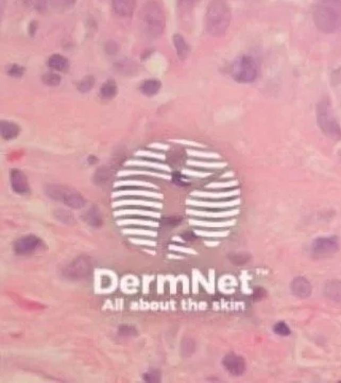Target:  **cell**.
Instances as JSON below:
<instances>
[{
	"mask_svg": "<svg viewBox=\"0 0 341 383\" xmlns=\"http://www.w3.org/2000/svg\"><path fill=\"white\" fill-rule=\"evenodd\" d=\"M313 21L323 33H335L341 28V0H320L313 12Z\"/></svg>",
	"mask_w": 341,
	"mask_h": 383,
	"instance_id": "obj_1",
	"label": "cell"
},
{
	"mask_svg": "<svg viewBox=\"0 0 341 383\" xmlns=\"http://www.w3.org/2000/svg\"><path fill=\"white\" fill-rule=\"evenodd\" d=\"M165 15L156 2L146 3L140 11V28L148 39L158 38L165 30Z\"/></svg>",
	"mask_w": 341,
	"mask_h": 383,
	"instance_id": "obj_2",
	"label": "cell"
},
{
	"mask_svg": "<svg viewBox=\"0 0 341 383\" xmlns=\"http://www.w3.org/2000/svg\"><path fill=\"white\" fill-rule=\"evenodd\" d=\"M231 10L225 0H212L206 14V28L212 36L223 35L231 23Z\"/></svg>",
	"mask_w": 341,
	"mask_h": 383,
	"instance_id": "obj_3",
	"label": "cell"
},
{
	"mask_svg": "<svg viewBox=\"0 0 341 383\" xmlns=\"http://www.w3.org/2000/svg\"><path fill=\"white\" fill-rule=\"evenodd\" d=\"M331 102L327 98L322 99L317 105L318 126L324 135L333 140L341 139V128L336 119L332 116Z\"/></svg>",
	"mask_w": 341,
	"mask_h": 383,
	"instance_id": "obj_4",
	"label": "cell"
},
{
	"mask_svg": "<svg viewBox=\"0 0 341 383\" xmlns=\"http://www.w3.org/2000/svg\"><path fill=\"white\" fill-rule=\"evenodd\" d=\"M45 194L52 200L63 203L66 206L81 209L86 205V200L78 191L61 185H48L45 188Z\"/></svg>",
	"mask_w": 341,
	"mask_h": 383,
	"instance_id": "obj_5",
	"label": "cell"
},
{
	"mask_svg": "<svg viewBox=\"0 0 341 383\" xmlns=\"http://www.w3.org/2000/svg\"><path fill=\"white\" fill-rule=\"evenodd\" d=\"M231 76L238 83H250L257 77V65L250 56L237 58L231 67Z\"/></svg>",
	"mask_w": 341,
	"mask_h": 383,
	"instance_id": "obj_6",
	"label": "cell"
},
{
	"mask_svg": "<svg viewBox=\"0 0 341 383\" xmlns=\"http://www.w3.org/2000/svg\"><path fill=\"white\" fill-rule=\"evenodd\" d=\"M93 270V262L87 256H79L74 260L68 264L62 271V274L65 278L71 280H80L89 276Z\"/></svg>",
	"mask_w": 341,
	"mask_h": 383,
	"instance_id": "obj_7",
	"label": "cell"
},
{
	"mask_svg": "<svg viewBox=\"0 0 341 383\" xmlns=\"http://www.w3.org/2000/svg\"><path fill=\"white\" fill-rule=\"evenodd\" d=\"M339 240L336 236L319 237L311 244V254L316 258H323L336 254L339 251Z\"/></svg>",
	"mask_w": 341,
	"mask_h": 383,
	"instance_id": "obj_8",
	"label": "cell"
},
{
	"mask_svg": "<svg viewBox=\"0 0 341 383\" xmlns=\"http://www.w3.org/2000/svg\"><path fill=\"white\" fill-rule=\"evenodd\" d=\"M44 246H45V243L39 237L34 236V235H28V236H24L19 238L18 240H16L14 243V246H13V249H14L15 254L24 256V255H30L34 252L42 250L44 249Z\"/></svg>",
	"mask_w": 341,
	"mask_h": 383,
	"instance_id": "obj_9",
	"label": "cell"
},
{
	"mask_svg": "<svg viewBox=\"0 0 341 383\" xmlns=\"http://www.w3.org/2000/svg\"><path fill=\"white\" fill-rule=\"evenodd\" d=\"M11 187L15 194L27 196L30 194V185L25 173L19 169H12L10 172Z\"/></svg>",
	"mask_w": 341,
	"mask_h": 383,
	"instance_id": "obj_10",
	"label": "cell"
},
{
	"mask_svg": "<svg viewBox=\"0 0 341 383\" xmlns=\"http://www.w3.org/2000/svg\"><path fill=\"white\" fill-rule=\"evenodd\" d=\"M222 365L225 371L232 376H241L245 372V361L236 353H228L222 360Z\"/></svg>",
	"mask_w": 341,
	"mask_h": 383,
	"instance_id": "obj_11",
	"label": "cell"
},
{
	"mask_svg": "<svg viewBox=\"0 0 341 383\" xmlns=\"http://www.w3.org/2000/svg\"><path fill=\"white\" fill-rule=\"evenodd\" d=\"M290 290L292 294L300 298H307L310 296L312 286L310 282L302 276H299L293 278V280L290 283Z\"/></svg>",
	"mask_w": 341,
	"mask_h": 383,
	"instance_id": "obj_12",
	"label": "cell"
},
{
	"mask_svg": "<svg viewBox=\"0 0 341 383\" xmlns=\"http://www.w3.org/2000/svg\"><path fill=\"white\" fill-rule=\"evenodd\" d=\"M114 69L117 74L126 77H132L138 75L139 66L136 62L129 58H124L114 63Z\"/></svg>",
	"mask_w": 341,
	"mask_h": 383,
	"instance_id": "obj_13",
	"label": "cell"
},
{
	"mask_svg": "<svg viewBox=\"0 0 341 383\" xmlns=\"http://www.w3.org/2000/svg\"><path fill=\"white\" fill-rule=\"evenodd\" d=\"M136 0H112L113 10L118 16L129 17L135 10Z\"/></svg>",
	"mask_w": 341,
	"mask_h": 383,
	"instance_id": "obj_14",
	"label": "cell"
},
{
	"mask_svg": "<svg viewBox=\"0 0 341 383\" xmlns=\"http://www.w3.org/2000/svg\"><path fill=\"white\" fill-rule=\"evenodd\" d=\"M0 134H2V137L5 140H13L18 137V135L20 134V127L13 121L2 120V122H0Z\"/></svg>",
	"mask_w": 341,
	"mask_h": 383,
	"instance_id": "obj_15",
	"label": "cell"
},
{
	"mask_svg": "<svg viewBox=\"0 0 341 383\" xmlns=\"http://www.w3.org/2000/svg\"><path fill=\"white\" fill-rule=\"evenodd\" d=\"M187 204L192 205V206L204 207V208H229V207H233V206H236V205H239L240 200L237 199V200H233L230 202H201V201L188 200Z\"/></svg>",
	"mask_w": 341,
	"mask_h": 383,
	"instance_id": "obj_16",
	"label": "cell"
},
{
	"mask_svg": "<svg viewBox=\"0 0 341 383\" xmlns=\"http://www.w3.org/2000/svg\"><path fill=\"white\" fill-rule=\"evenodd\" d=\"M83 219L89 226L94 228H100L103 225L102 213L96 205H93V206L84 213Z\"/></svg>",
	"mask_w": 341,
	"mask_h": 383,
	"instance_id": "obj_17",
	"label": "cell"
},
{
	"mask_svg": "<svg viewBox=\"0 0 341 383\" xmlns=\"http://www.w3.org/2000/svg\"><path fill=\"white\" fill-rule=\"evenodd\" d=\"M324 295L335 303L341 304V280H331L324 286Z\"/></svg>",
	"mask_w": 341,
	"mask_h": 383,
	"instance_id": "obj_18",
	"label": "cell"
},
{
	"mask_svg": "<svg viewBox=\"0 0 341 383\" xmlns=\"http://www.w3.org/2000/svg\"><path fill=\"white\" fill-rule=\"evenodd\" d=\"M47 64L51 70L59 73L66 71L70 68V62H68V60L64 56L59 53H54L50 56Z\"/></svg>",
	"mask_w": 341,
	"mask_h": 383,
	"instance_id": "obj_19",
	"label": "cell"
},
{
	"mask_svg": "<svg viewBox=\"0 0 341 383\" xmlns=\"http://www.w3.org/2000/svg\"><path fill=\"white\" fill-rule=\"evenodd\" d=\"M172 39H173V44H174V47H175V50H176V54H178V58L181 61L186 60L187 57L189 56L190 48H189L188 44L186 43L185 38L181 34L175 33L173 35Z\"/></svg>",
	"mask_w": 341,
	"mask_h": 383,
	"instance_id": "obj_20",
	"label": "cell"
},
{
	"mask_svg": "<svg viewBox=\"0 0 341 383\" xmlns=\"http://www.w3.org/2000/svg\"><path fill=\"white\" fill-rule=\"evenodd\" d=\"M162 87L161 82L157 79H148L145 80L140 86V90L144 95L147 97H153Z\"/></svg>",
	"mask_w": 341,
	"mask_h": 383,
	"instance_id": "obj_21",
	"label": "cell"
},
{
	"mask_svg": "<svg viewBox=\"0 0 341 383\" xmlns=\"http://www.w3.org/2000/svg\"><path fill=\"white\" fill-rule=\"evenodd\" d=\"M119 206H145V207H153V208H162L163 205L160 202H149V201H142V200H122L115 202L113 204V207Z\"/></svg>",
	"mask_w": 341,
	"mask_h": 383,
	"instance_id": "obj_22",
	"label": "cell"
},
{
	"mask_svg": "<svg viewBox=\"0 0 341 383\" xmlns=\"http://www.w3.org/2000/svg\"><path fill=\"white\" fill-rule=\"evenodd\" d=\"M118 87L116 82L112 79L106 80L100 87V95L104 100H111L117 94Z\"/></svg>",
	"mask_w": 341,
	"mask_h": 383,
	"instance_id": "obj_23",
	"label": "cell"
},
{
	"mask_svg": "<svg viewBox=\"0 0 341 383\" xmlns=\"http://www.w3.org/2000/svg\"><path fill=\"white\" fill-rule=\"evenodd\" d=\"M240 194V191L238 189L232 190V191H226V193H202V191H195V193L192 194L193 197L197 198H203V199H225V198H231V197H235Z\"/></svg>",
	"mask_w": 341,
	"mask_h": 383,
	"instance_id": "obj_24",
	"label": "cell"
},
{
	"mask_svg": "<svg viewBox=\"0 0 341 383\" xmlns=\"http://www.w3.org/2000/svg\"><path fill=\"white\" fill-rule=\"evenodd\" d=\"M239 211L237 209L235 210H228V211H218V212H213V211H202V210H193V209H188L187 213L196 216V217H204V218H228L232 216H236Z\"/></svg>",
	"mask_w": 341,
	"mask_h": 383,
	"instance_id": "obj_25",
	"label": "cell"
},
{
	"mask_svg": "<svg viewBox=\"0 0 341 383\" xmlns=\"http://www.w3.org/2000/svg\"><path fill=\"white\" fill-rule=\"evenodd\" d=\"M112 177V172L110 170V168L107 167H100L96 170V172H95L94 176H93V180H94V183L98 185V186H103L105 185L106 183H108V181L111 180Z\"/></svg>",
	"mask_w": 341,
	"mask_h": 383,
	"instance_id": "obj_26",
	"label": "cell"
},
{
	"mask_svg": "<svg viewBox=\"0 0 341 383\" xmlns=\"http://www.w3.org/2000/svg\"><path fill=\"white\" fill-rule=\"evenodd\" d=\"M125 196H138V197H146V198H155V199H162L163 196L160 194L151 193V191H143V190H131V191H118L113 195L114 198L118 197H125Z\"/></svg>",
	"mask_w": 341,
	"mask_h": 383,
	"instance_id": "obj_27",
	"label": "cell"
},
{
	"mask_svg": "<svg viewBox=\"0 0 341 383\" xmlns=\"http://www.w3.org/2000/svg\"><path fill=\"white\" fill-rule=\"evenodd\" d=\"M115 217H120V216H144V217H151L155 219L161 218L160 212H154V211H149V210H140V209H128V210H118L114 212Z\"/></svg>",
	"mask_w": 341,
	"mask_h": 383,
	"instance_id": "obj_28",
	"label": "cell"
},
{
	"mask_svg": "<svg viewBox=\"0 0 341 383\" xmlns=\"http://www.w3.org/2000/svg\"><path fill=\"white\" fill-rule=\"evenodd\" d=\"M118 225H144L149 227H158L160 223L152 220H142V219H124V220H118Z\"/></svg>",
	"mask_w": 341,
	"mask_h": 383,
	"instance_id": "obj_29",
	"label": "cell"
},
{
	"mask_svg": "<svg viewBox=\"0 0 341 383\" xmlns=\"http://www.w3.org/2000/svg\"><path fill=\"white\" fill-rule=\"evenodd\" d=\"M98 289H101L102 291H111L113 290L112 288L115 286V279L112 278L110 274H106V273H102V274L99 276L98 280Z\"/></svg>",
	"mask_w": 341,
	"mask_h": 383,
	"instance_id": "obj_30",
	"label": "cell"
},
{
	"mask_svg": "<svg viewBox=\"0 0 341 383\" xmlns=\"http://www.w3.org/2000/svg\"><path fill=\"white\" fill-rule=\"evenodd\" d=\"M189 224L190 225H197V226H204V227H228V226L234 225L235 220L224 221V222H209V221L194 220V219H190Z\"/></svg>",
	"mask_w": 341,
	"mask_h": 383,
	"instance_id": "obj_31",
	"label": "cell"
},
{
	"mask_svg": "<svg viewBox=\"0 0 341 383\" xmlns=\"http://www.w3.org/2000/svg\"><path fill=\"white\" fill-rule=\"evenodd\" d=\"M95 84H96V78H95L92 75H89V76L84 77L79 82L78 85H77V88L80 92L86 93V92H88L93 89Z\"/></svg>",
	"mask_w": 341,
	"mask_h": 383,
	"instance_id": "obj_32",
	"label": "cell"
},
{
	"mask_svg": "<svg viewBox=\"0 0 341 383\" xmlns=\"http://www.w3.org/2000/svg\"><path fill=\"white\" fill-rule=\"evenodd\" d=\"M42 81L43 83L47 86L54 87V86H59L62 82V78L59 74L54 73V71H49L46 73L42 76Z\"/></svg>",
	"mask_w": 341,
	"mask_h": 383,
	"instance_id": "obj_33",
	"label": "cell"
},
{
	"mask_svg": "<svg viewBox=\"0 0 341 383\" xmlns=\"http://www.w3.org/2000/svg\"><path fill=\"white\" fill-rule=\"evenodd\" d=\"M53 214H54V218H56L59 222H62V223H65V224H72L75 220L73 213L71 211L66 210V209H63V208L56 209V210H54Z\"/></svg>",
	"mask_w": 341,
	"mask_h": 383,
	"instance_id": "obj_34",
	"label": "cell"
},
{
	"mask_svg": "<svg viewBox=\"0 0 341 383\" xmlns=\"http://www.w3.org/2000/svg\"><path fill=\"white\" fill-rule=\"evenodd\" d=\"M183 221V218L180 216H169L163 218V220L161 221L160 225L163 226L164 228H174L176 226H179Z\"/></svg>",
	"mask_w": 341,
	"mask_h": 383,
	"instance_id": "obj_35",
	"label": "cell"
},
{
	"mask_svg": "<svg viewBox=\"0 0 341 383\" xmlns=\"http://www.w3.org/2000/svg\"><path fill=\"white\" fill-rule=\"evenodd\" d=\"M122 234L125 235H139V236H147V237H156L157 232L150 229H138V228H125L121 230Z\"/></svg>",
	"mask_w": 341,
	"mask_h": 383,
	"instance_id": "obj_36",
	"label": "cell"
},
{
	"mask_svg": "<svg viewBox=\"0 0 341 383\" xmlns=\"http://www.w3.org/2000/svg\"><path fill=\"white\" fill-rule=\"evenodd\" d=\"M26 7L32 8L39 13H44L47 10V0H22Z\"/></svg>",
	"mask_w": 341,
	"mask_h": 383,
	"instance_id": "obj_37",
	"label": "cell"
},
{
	"mask_svg": "<svg viewBox=\"0 0 341 383\" xmlns=\"http://www.w3.org/2000/svg\"><path fill=\"white\" fill-rule=\"evenodd\" d=\"M229 260L235 266H243L250 260V255L245 253H233L230 254Z\"/></svg>",
	"mask_w": 341,
	"mask_h": 383,
	"instance_id": "obj_38",
	"label": "cell"
},
{
	"mask_svg": "<svg viewBox=\"0 0 341 383\" xmlns=\"http://www.w3.org/2000/svg\"><path fill=\"white\" fill-rule=\"evenodd\" d=\"M139 334V331L132 325H121L118 327V336L124 338H132Z\"/></svg>",
	"mask_w": 341,
	"mask_h": 383,
	"instance_id": "obj_39",
	"label": "cell"
},
{
	"mask_svg": "<svg viewBox=\"0 0 341 383\" xmlns=\"http://www.w3.org/2000/svg\"><path fill=\"white\" fill-rule=\"evenodd\" d=\"M127 165H131V166H145V167L153 168V169H158V170H164V171H169V167H167V166H165V165H161V163H154V162H148V161H144V160L130 161V162L127 163Z\"/></svg>",
	"mask_w": 341,
	"mask_h": 383,
	"instance_id": "obj_40",
	"label": "cell"
},
{
	"mask_svg": "<svg viewBox=\"0 0 341 383\" xmlns=\"http://www.w3.org/2000/svg\"><path fill=\"white\" fill-rule=\"evenodd\" d=\"M7 75L11 78H21L25 75V68L18 64H11L7 68Z\"/></svg>",
	"mask_w": 341,
	"mask_h": 383,
	"instance_id": "obj_41",
	"label": "cell"
},
{
	"mask_svg": "<svg viewBox=\"0 0 341 383\" xmlns=\"http://www.w3.org/2000/svg\"><path fill=\"white\" fill-rule=\"evenodd\" d=\"M170 180L172 181L173 184L180 187H186L190 184V182L184 176V173H181V172H173L170 176Z\"/></svg>",
	"mask_w": 341,
	"mask_h": 383,
	"instance_id": "obj_42",
	"label": "cell"
},
{
	"mask_svg": "<svg viewBox=\"0 0 341 383\" xmlns=\"http://www.w3.org/2000/svg\"><path fill=\"white\" fill-rule=\"evenodd\" d=\"M187 163L190 166L202 167V168H223L225 166L224 162H202V161H195V160H189Z\"/></svg>",
	"mask_w": 341,
	"mask_h": 383,
	"instance_id": "obj_43",
	"label": "cell"
},
{
	"mask_svg": "<svg viewBox=\"0 0 341 383\" xmlns=\"http://www.w3.org/2000/svg\"><path fill=\"white\" fill-rule=\"evenodd\" d=\"M274 331H275V333H277L279 336H282V337H287L291 332L290 328L285 322H278L274 326Z\"/></svg>",
	"mask_w": 341,
	"mask_h": 383,
	"instance_id": "obj_44",
	"label": "cell"
},
{
	"mask_svg": "<svg viewBox=\"0 0 341 383\" xmlns=\"http://www.w3.org/2000/svg\"><path fill=\"white\" fill-rule=\"evenodd\" d=\"M143 380L146 381V382H160L161 381V373L160 371H157V369H150V371L146 372L144 375H143Z\"/></svg>",
	"mask_w": 341,
	"mask_h": 383,
	"instance_id": "obj_45",
	"label": "cell"
},
{
	"mask_svg": "<svg viewBox=\"0 0 341 383\" xmlns=\"http://www.w3.org/2000/svg\"><path fill=\"white\" fill-rule=\"evenodd\" d=\"M197 236L207 237V238H219L229 236V231H206V230H195Z\"/></svg>",
	"mask_w": 341,
	"mask_h": 383,
	"instance_id": "obj_46",
	"label": "cell"
},
{
	"mask_svg": "<svg viewBox=\"0 0 341 383\" xmlns=\"http://www.w3.org/2000/svg\"><path fill=\"white\" fill-rule=\"evenodd\" d=\"M195 348H196V345H195V342L192 341V340H185L183 343H182V348H181V352L183 355H185V357H189L190 354H192L194 351H195Z\"/></svg>",
	"mask_w": 341,
	"mask_h": 383,
	"instance_id": "obj_47",
	"label": "cell"
},
{
	"mask_svg": "<svg viewBox=\"0 0 341 383\" xmlns=\"http://www.w3.org/2000/svg\"><path fill=\"white\" fill-rule=\"evenodd\" d=\"M119 51V46L115 42V40H107V42L104 44V52L107 54V56H115Z\"/></svg>",
	"mask_w": 341,
	"mask_h": 383,
	"instance_id": "obj_48",
	"label": "cell"
},
{
	"mask_svg": "<svg viewBox=\"0 0 341 383\" xmlns=\"http://www.w3.org/2000/svg\"><path fill=\"white\" fill-rule=\"evenodd\" d=\"M194 0H178V9L182 13H187L192 10Z\"/></svg>",
	"mask_w": 341,
	"mask_h": 383,
	"instance_id": "obj_49",
	"label": "cell"
},
{
	"mask_svg": "<svg viewBox=\"0 0 341 383\" xmlns=\"http://www.w3.org/2000/svg\"><path fill=\"white\" fill-rule=\"evenodd\" d=\"M119 186H144V187H149V188H156L154 185L150 183H145V182H118L115 184V187H119Z\"/></svg>",
	"mask_w": 341,
	"mask_h": 383,
	"instance_id": "obj_50",
	"label": "cell"
},
{
	"mask_svg": "<svg viewBox=\"0 0 341 383\" xmlns=\"http://www.w3.org/2000/svg\"><path fill=\"white\" fill-rule=\"evenodd\" d=\"M131 175V174H148L151 176H157V177H163V179H169V176L166 174H160V173H151V172H140V171H124L120 172L119 175L125 176V175Z\"/></svg>",
	"mask_w": 341,
	"mask_h": 383,
	"instance_id": "obj_51",
	"label": "cell"
},
{
	"mask_svg": "<svg viewBox=\"0 0 341 383\" xmlns=\"http://www.w3.org/2000/svg\"><path fill=\"white\" fill-rule=\"evenodd\" d=\"M238 183L236 181H232L228 183H212L208 185V188H215V189H219V188H229V187H233L237 186Z\"/></svg>",
	"mask_w": 341,
	"mask_h": 383,
	"instance_id": "obj_52",
	"label": "cell"
},
{
	"mask_svg": "<svg viewBox=\"0 0 341 383\" xmlns=\"http://www.w3.org/2000/svg\"><path fill=\"white\" fill-rule=\"evenodd\" d=\"M169 249L172 250V251H175V252H181V253H185V254H192V255L196 254V252L194 250L185 248V246H182V245L172 244V245L169 246Z\"/></svg>",
	"mask_w": 341,
	"mask_h": 383,
	"instance_id": "obj_53",
	"label": "cell"
},
{
	"mask_svg": "<svg viewBox=\"0 0 341 383\" xmlns=\"http://www.w3.org/2000/svg\"><path fill=\"white\" fill-rule=\"evenodd\" d=\"M266 290L264 288H261V286H258V288H255L254 290V294H253V299L255 300V302H260V300L264 299L266 297Z\"/></svg>",
	"mask_w": 341,
	"mask_h": 383,
	"instance_id": "obj_54",
	"label": "cell"
},
{
	"mask_svg": "<svg viewBox=\"0 0 341 383\" xmlns=\"http://www.w3.org/2000/svg\"><path fill=\"white\" fill-rule=\"evenodd\" d=\"M181 238L183 241H194L197 239V234H196V231H192V230L184 231L181 234Z\"/></svg>",
	"mask_w": 341,
	"mask_h": 383,
	"instance_id": "obj_55",
	"label": "cell"
},
{
	"mask_svg": "<svg viewBox=\"0 0 341 383\" xmlns=\"http://www.w3.org/2000/svg\"><path fill=\"white\" fill-rule=\"evenodd\" d=\"M190 155L199 156V157H206V158H219V155L214 154V153H204V152H197V151H188Z\"/></svg>",
	"mask_w": 341,
	"mask_h": 383,
	"instance_id": "obj_56",
	"label": "cell"
},
{
	"mask_svg": "<svg viewBox=\"0 0 341 383\" xmlns=\"http://www.w3.org/2000/svg\"><path fill=\"white\" fill-rule=\"evenodd\" d=\"M49 2L54 9H57V10L66 9V0H49Z\"/></svg>",
	"mask_w": 341,
	"mask_h": 383,
	"instance_id": "obj_57",
	"label": "cell"
},
{
	"mask_svg": "<svg viewBox=\"0 0 341 383\" xmlns=\"http://www.w3.org/2000/svg\"><path fill=\"white\" fill-rule=\"evenodd\" d=\"M37 28H38V23L36 20H32L29 26H28V33L30 36H34L37 32Z\"/></svg>",
	"mask_w": 341,
	"mask_h": 383,
	"instance_id": "obj_58",
	"label": "cell"
},
{
	"mask_svg": "<svg viewBox=\"0 0 341 383\" xmlns=\"http://www.w3.org/2000/svg\"><path fill=\"white\" fill-rule=\"evenodd\" d=\"M130 241L132 243H135V244H140V245H148V246H155L156 245V242L155 241H151V240H136V239H130Z\"/></svg>",
	"mask_w": 341,
	"mask_h": 383,
	"instance_id": "obj_59",
	"label": "cell"
},
{
	"mask_svg": "<svg viewBox=\"0 0 341 383\" xmlns=\"http://www.w3.org/2000/svg\"><path fill=\"white\" fill-rule=\"evenodd\" d=\"M154 52L153 49H146L143 53H142V57H141V60L142 61H146L149 59V57L152 56V53Z\"/></svg>",
	"mask_w": 341,
	"mask_h": 383,
	"instance_id": "obj_60",
	"label": "cell"
},
{
	"mask_svg": "<svg viewBox=\"0 0 341 383\" xmlns=\"http://www.w3.org/2000/svg\"><path fill=\"white\" fill-rule=\"evenodd\" d=\"M184 174H187V175H193V176H199V177H204V176H208L210 175V173H201V172H194V171H183Z\"/></svg>",
	"mask_w": 341,
	"mask_h": 383,
	"instance_id": "obj_61",
	"label": "cell"
},
{
	"mask_svg": "<svg viewBox=\"0 0 341 383\" xmlns=\"http://www.w3.org/2000/svg\"><path fill=\"white\" fill-rule=\"evenodd\" d=\"M87 162L89 163V165H95V163L98 162V158L95 155H89L87 157Z\"/></svg>",
	"mask_w": 341,
	"mask_h": 383,
	"instance_id": "obj_62",
	"label": "cell"
},
{
	"mask_svg": "<svg viewBox=\"0 0 341 383\" xmlns=\"http://www.w3.org/2000/svg\"><path fill=\"white\" fill-rule=\"evenodd\" d=\"M77 0H66V8H72L75 4H76Z\"/></svg>",
	"mask_w": 341,
	"mask_h": 383,
	"instance_id": "obj_63",
	"label": "cell"
},
{
	"mask_svg": "<svg viewBox=\"0 0 341 383\" xmlns=\"http://www.w3.org/2000/svg\"><path fill=\"white\" fill-rule=\"evenodd\" d=\"M206 244L207 245H218V244H219V242H206Z\"/></svg>",
	"mask_w": 341,
	"mask_h": 383,
	"instance_id": "obj_64",
	"label": "cell"
}]
</instances>
